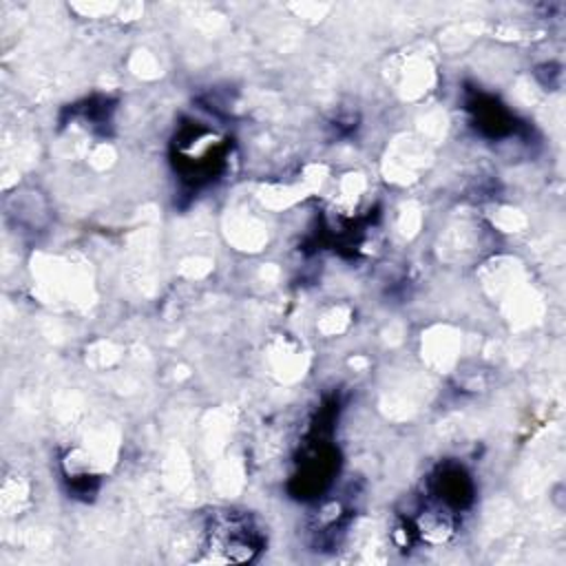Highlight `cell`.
<instances>
[{
    "mask_svg": "<svg viewBox=\"0 0 566 566\" xmlns=\"http://www.w3.org/2000/svg\"><path fill=\"white\" fill-rule=\"evenodd\" d=\"M259 533L248 517L226 515L214 520L210 531V551L223 562H248L259 551Z\"/></svg>",
    "mask_w": 566,
    "mask_h": 566,
    "instance_id": "1",
    "label": "cell"
}]
</instances>
